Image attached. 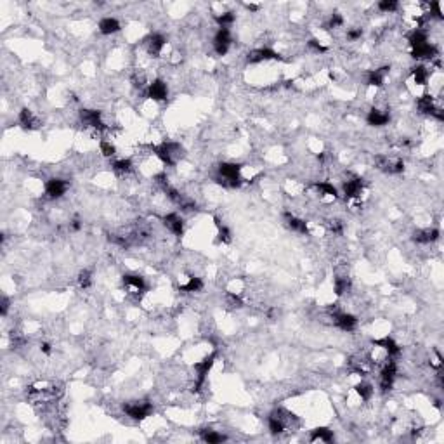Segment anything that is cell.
<instances>
[{"label":"cell","mask_w":444,"mask_h":444,"mask_svg":"<svg viewBox=\"0 0 444 444\" xmlns=\"http://www.w3.org/2000/svg\"><path fill=\"white\" fill-rule=\"evenodd\" d=\"M307 47L311 49V51L318 52V54H323V52L328 51V49H326V47L320 42V40H316V38H311V40H309V42H307Z\"/></svg>","instance_id":"cell-43"},{"label":"cell","mask_w":444,"mask_h":444,"mask_svg":"<svg viewBox=\"0 0 444 444\" xmlns=\"http://www.w3.org/2000/svg\"><path fill=\"white\" fill-rule=\"evenodd\" d=\"M333 321L342 331H354L357 328V318L349 312H340V311L335 312Z\"/></svg>","instance_id":"cell-19"},{"label":"cell","mask_w":444,"mask_h":444,"mask_svg":"<svg viewBox=\"0 0 444 444\" xmlns=\"http://www.w3.org/2000/svg\"><path fill=\"white\" fill-rule=\"evenodd\" d=\"M396 376H397L396 361H394V357H387V361L384 363L382 370H380V391L382 392L391 391Z\"/></svg>","instance_id":"cell-7"},{"label":"cell","mask_w":444,"mask_h":444,"mask_svg":"<svg viewBox=\"0 0 444 444\" xmlns=\"http://www.w3.org/2000/svg\"><path fill=\"white\" fill-rule=\"evenodd\" d=\"M111 167H113V172L116 174V176H127V174L132 172L134 163H132V160L122 158V160L113 161V165H111Z\"/></svg>","instance_id":"cell-33"},{"label":"cell","mask_w":444,"mask_h":444,"mask_svg":"<svg viewBox=\"0 0 444 444\" xmlns=\"http://www.w3.org/2000/svg\"><path fill=\"white\" fill-rule=\"evenodd\" d=\"M416 108H418V111L421 115H429L432 116V113L436 111V97L432 96V94H424V96L418 97V101H416Z\"/></svg>","instance_id":"cell-23"},{"label":"cell","mask_w":444,"mask_h":444,"mask_svg":"<svg viewBox=\"0 0 444 444\" xmlns=\"http://www.w3.org/2000/svg\"><path fill=\"white\" fill-rule=\"evenodd\" d=\"M122 283H123V288L129 291L134 297H141L142 293L146 291V281L142 276L139 274H123L122 276Z\"/></svg>","instance_id":"cell-9"},{"label":"cell","mask_w":444,"mask_h":444,"mask_svg":"<svg viewBox=\"0 0 444 444\" xmlns=\"http://www.w3.org/2000/svg\"><path fill=\"white\" fill-rule=\"evenodd\" d=\"M78 286L82 290H87V288H91L92 286V272L89 271V269H83V271H80L78 272Z\"/></svg>","instance_id":"cell-38"},{"label":"cell","mask_w":444,"mask_h":444,"mask_svg":"<svg viewBox=\"0 0 444 444\" xmlns=\"http://www.w3.org/2000/svg\"><path fill=\"white\" fill-rule=\"evenodd\" d=\"M200 437L203 442H208V444H221L224 441H227V437L224 434L217 432V430H212V429H203L200 432Z\"/></svg>","instance_id":"cell-28"},{"label":"cell","mask_w":444,"mask_h":444,"mask_svg":"<svg viewBox=\"0 0 444 444\" xmlns=\"http://www.w3.org/2000/svg\"><path fill=\"white\" fill-rule=\"evenodd\" d=\"M235 21H236V14H235V12H231V11L222 12V14L215 16V23L219 25V28H229Z\"/></svg>","instance_id":"cell-37"},{"label":"cell","mask_w":444,"mask_h":444,"mask_svg":"<svg viewBox=\"0 0 444 444\" xmlns=\"http://www.w3.org/2000/svg\"><path fill=\"white\" fill-rule=\"evenodd\" d=\"M163 224H165V227H167V229L172 232L174 236L181 238V236L184 235V219H182L179 214H176V212L167 214V215L163 217Z\"/></svg>","instance_id":"cell-20"},{"label":"cell","mask_w":444,"mask_h":444,"mask_svg":"<svg viewBox=\"0 0 444 444\" xmlns=\"http://www.w3.org/2000/svg\"><path fill=\"white\" fill-rule=\"evenodd\" d=\"M97 28H99L101 35H115L122 30V25H120V21L116 17H102L99 25H97Z\"/></svg>","instance_id":"cell-26"},{"label":"cell","mask_w":444,"mask_h":444,"mask_svg":"<svg viewBox=\"0 0 444 444\" xmlns=\"http://www.w3.org/2000/svg\"><path fill=\"white\" fill-rule=\"evenodd\" d=\"M146 94H147V97H150V99L160 102V101H165L168 97V87L161 78H156L150 85H147V92Z\"/></svg>","instance_id":"cell-14"},{"label":"cell","mask_w":444,"mask_h":444,"mask_svg":"<svg viewBox=\"0 0 444 444\" xmlns=\"http://www.w3.org/2000/svg\"><path fill=\"white\" fill-rule=\"evenodd\" d=\"M429 9H430V14H432L434 17H437V19H444L442 11H441V4L439 2H430Z\"/></svg>","instance_id":"cell-44"},{"label":"cell","mask_w":444,"mask_h":444,"mask_svg":"<svg viewBox=\"0 0 444 444\" xmlns=\"http://www.w3.org/2000/svg\"><path fill=\"white\" fill-rule=\"evenodd\" d=\"M132 83H134V87H144V83H146V80H144V75L142 73H136L134 75V78H132Z\"/></svg>","instance_id":"cell-48"},{"label":"cell","mask_w":444,"mask_h":444,"mask_svg":"<svg viewBox=\"0 0 444 444\" xmlns=\"http://www.w3.org/2000/svg\"><path fill=\"white\" fill-rule=\"evenodd\" d=\"M285 221H286V226H288V229L299 232V235H309V226L307 222L304 221V219L300 217H295V215H291L290 212L285 214Z\"/></svg>","instance_id":"cell-22"},{"label":"cell","mask_w":444,"mask_h":444,"mask_svg":"<svg viewBox=\"0 0 444 444\" xmlns=\"http://www.w3.org/2000/svg\"><path fill=\"white\" fill-rule=\"evenodd\" d=\"M363 189H365V182H363L361 177L354 176L349 179V181L344 182V195H345V200H349V201L360 200L363 195Z\"/></svg>","instance_id":"cell-12"},{"label":"cell","mask_w":444,"mask_h":444,"mask_svg":"<svg viewBox=\"0 0 444 444\" xmlns=\"http://www.w3.org/2000/svg\"><path fill=\"white\" fill-rule=\"evenodd\" d=\"M411 77H413V82L416 85H427L430 78V71L427 66L416 65L415 68H411Z\"/></svg>","instance_id":"cell-27"},{"label":"cell","mask_w":444,"mask_h":444,"mask_svg":"<svg viewBox=\"0 0 444 444\" xmlns=\"http://www.w3.org/2000/svg\"><path fill=\"white\" fill-rule=\"evenodd\" d=\"M231 42H232V37H231V31L229 28H219L217 33L214 37V51L217 56H226L227 51L231 47Z\"/></svg>","instance_id":"cell-11"},{"label":"cell","mask_w":444,"mask_h":444,"mask_svg":"<svg viewBox=\"0 0 444 444\" xmlns=\"http://www.w3.org/2000/svg\"><path fill=\"white\" fill-rule=\"evenodd\" d=\"M295 420L297 418H295L293 413L283 410V408H278V410L271 411V415L267 416V427H269V430H271V434L278 436V434L286 432Z\"/></svg>","instance_id":"cell-2"},{"label":"cell","mask_w":444,"mask_h":444,"mask_svg":"<svg viewBox=\"0 0 444 444\" xmlns=\"http://www.w3.org/2000/svg\"><path fill=\"white\" fill-rule=\"evenodd\" d=\"M144 46H146V51L150 56L158 57L161 51H163V47L167 46V38H165L161 33H151L144 38Z\"/></svg>","instance_id":"cell-13"},{"label":"cell","mask_w":444,"mask_h":444,"mask_svg":"<svg viewBox=\"0 0 444 444\" xmlns=\"http://www.w3.org/2000/svg\"><path fill=\"white\" fill-rule=\"evenodd\" d=\"M375 167L378 170H382V172H385V174H392L394 160H391L385 155H378V156H375Z\"/></svg>","instance_id":"cell-36"},{"label":"cell","mask_w":444,"mask_h":444,"mask_svg":"<svg viewBox=\"0 0 444 444\" xmlns=\"http://www.w3.org/2000/svg\"><path fill=\"white\" fill-rule=\"evenodd\" d=\"M351 286H352L351 278H349V276H339V278H335L333 291H335V295H337V297H342V295H345L349 290H351Z\"/></svg>","instance_id":"cell-31"},{"label":"cell","mask_w":444,"mask_h":444,"mask_svg":"<svg viewBox=\"0 0 444 444\" xmlns=\"http://www.w3.org/2000/svg\"><path fill=\"white\" fill-rule=\"evenodd\" d=\"M123 413L132 420H146L147 416L153 413V403L147 399H137V401H129L123 405Z\"/></svg>","instance_id":"cell-4"},{"label":"cell","mask_w":444,"mask_h":444,"mask_svg":"<svg viewBox=\"0 0 444 444\" xmlns=\"http://www.w3.org/2000/svg\"><path fill=\"white\" fill-rule=\"evenodd\" d=\"M153 153L158 156V160L167 167H174L179 160L182 158L184 150L179 142H161L160 146L153 147Z\"/></svg>","instance_id":"cell-3"},{"label":"cell","mask_w":444,"mask_h":444,"mask_svg":"<svg viewBox=\"0 0 444 444\" xmlns=\"http://www.w3.org/2000/svg\"><path fill=\"white\" fill-rule=\"evenodd\" d=\"M283 57H281L280 52L272 51V49L269 47H259V49H253V51L248 52V56H246V62L248 65H259V62H266V61H281Z\"/></svg>","instance_id":"cell-8"},{"label":"cell","mask_w":444,"mask_h":444,"mask_svg":"<svg viewBox=\"0 0 444 444\" xmlns=\"http://www.w3.org/2000/svg\"><path fill=\"white\" fill-rule=\"evenodd\" d=\"M9 307H11V299H9L7 295H2V300H0V314L7 316Z\"/></svg>","instance_id":"cell-46"},{"label":"cell","mask_w":444,"mask_h":444,"mask_svg":"<svg viewBox=\"0 0 444 444\" xmlns=\"http://www.w3.org/2000/svg\"><path fill=\"white\" fill-rule=\"evenodd\" d=\"M217 184L224 187H240L243 179H241V165L231 163V161H224L217 168Z\"/></svg>","instance_id":"cell-1"},{"label":"cell","mask_w":444,"mask_h":444,"mask_svg":"<svg viewBox=\"0 0 444 444\" xmlns=\"http://www.w3.org/2000/svg\"><path fill=\"white\" fill-rule=\"evenodd\" d=\"M366 122L368 125H371V127H385V125L391 122V113L378 110V108H371L366 115Z\"/></svg>","instance_id":"cell-21"},{"label":"cell","mask_w":444,"mask_h":444,"mask_svg":"<svg viewBox=\"0 0 444 444\" xmlns=\"http://www.w3.org/2000/svg\"><path fill=\"white\" fill-rule=\"evenodd\" d=\"M68 189H70V182L65 181V179L52 177L46 182V195H47V198H51V200L62 198V196L68 193Z\"/></svg>","instance_id":"cell-10"},{"label":"cell","mask_w":444,"mask_h":444,"mask_svg":"<svg viewBox=\"0 0 444 444\" xmlns=\"http://www.w3.org/2000/svg\"><path fill=\"white\" fill-rule=\"evenodd\" d=\"M373 345H375V347H378V349H382V351L387 354V357L401 356V347H399V344L391 337L376 339V340H373Z\"/></svg>","instance_id":"cell-18"},{"label":"cell","mask_w":444,"mask_h":444,"mask_svg":"<svg viewBox=\"0 0 444 444\" xmlns=\"http://www.w3.org/2000/svg\"><path fill=\"white\" fill-rule=\"evenodd\" d=\"M201 290H203V281L198 276H191L186 285L179 286V291H182V293H196Z\"/></svg>","instance_id":"cell-32"},{"label":"cell","mask_w":444,"mask_h":444,"mask_svg":"<svg viewBox=\"0 0 444 444\" xmlns=\"http://www.w3.org/2000/svg\"><path fill=\"white\" fill-rule=\"evenodd\" d=\"M397 9H399V2H397V0H380V2H378V11L385 12V14L396 12Z\"/></svg>","instance_id":"cell-40"},{"label":"cell","mask_w":444,"mask_h":444,"mask_svg":"<svg viewBox=\"0 0 444 444\" xmlns=\"http://www.w3.org/2000/svg\"><path fill=\"white\" fill-rule=\"evenodd\" d=\"M245 7L248 9V11H259V6H255V4H246Z\"/></svg>","instance_id":"cell-52"},{"label":"cell","mask_w":444,"mask_h":444,"mask_svg":"<svg viewBox=\"0 0 444 444\" xmlns=\"http://www.w3.org/2000/svg\"><path fill=\"white\" fill-rule=\"evenodd\" d=\"M361 37H363V28H351L347 31V38L352 40V42L354 40H360Z\"/></svg>","instance_id":"cell-47"},{"label":"cell","mask_w":444,"mask_h":444,"mask_svg":"<svg viewBox=\"0 0 444 444\" xmlns=\"http://www.w3.org/2000/svg\"><path fill=\"white\" fill-rule=\"evenodd\" d=\"M389 70H391L389 66H384V68L368 71L366 85H370V87H382L384 82H385V77H387V73H389Z\"/></svg>","instance_id":"cell-25"},{"label":"cell","mask_w":444,"mask_h":444,"mask_svg":"<svg viewBox=\"0 0 444 444\" xmlns=\"http://www.w3.org/2000/svg\"><path fill=\"white\" fill-rule=\"evenodd\" d=\"M432 118H436L437 122H444V110L442 108H439V106L436 108V111L432 113Z\"/></svg>","instance_id":"cell-49"},{"label":"cell","mask_w":444,"mask_h":444,"mask_svg":"<svg viewBox=\"0 0 444 444\" xmlns=\"http://www.w3.org/2000/svg\"><path fill=\"white\" fill-rule=\"evenodd\" d=\"M309 441L311 442H333L335 434H333V430H330L328 427H316V429L311 430V434H309Z\"/></svg>","instance_id":"cell-24"},{"label":"cell","mask_w":444,"mask_h":444,"mask_svg":"<svg viewBox=\"0 0 444 444\" xmlns=\"http://www.w3.org/2000/svg\"><path fill=\"white\" fill-rule=\"evenodd\" d=\"M328 229L333 232V235H342V231H344V226H342V222L340 221H337V219H333V221H330L328 222Z\"/></svg>","instance_id":"cell-45"},{"label":"cell","mask_w":444,"mask_h":444,"mask_svg":"<svg viewBox=\"0 0 444 444\" xmlns=\"http://www.w3.org/2000/svg\"><path fill=\"white\" fill-rule=\"evenodd\" d=\"M82 229V221H80L78 217H75L73 221H71V231H80Z\"/></svg>","instance_id":"cell-51"},{"label":"cell","mask_w":444,"mask_h":444,"mask_svg":"<svg viewBox=\"0 0 444 444\" xmlns=\"http://www.w3.org/2000/svg\"><path fill=\"white\" fill-rule=\"evenodd\" d=\"M214 221H215V226H217V229H219L217 240L221 241V243H224V245L231 243V241H232V232H231L229 227L224 226V224H221V219H217V217H215Z\"/></svg>","instance_id":"cell-34"},{"label":"cell","mask_w":444,"mask_h":444,"mask_svg":"<svg viewBox=\"0 0 444 444\" xmlns=\"http://www.w3.org/2000/svg\"><path fill=\"white\" fill-rule=\"evenodd\" d=\"M40 351L46 354V356H49V354L52 352V345L49 342H42V344H40Z\"/></svg>","instance_id":"cell-50"},{"label":"cell","mask_w":444,"mask_h":444,"mask_svg":"<svg viewBox=\"0 0 444 444\" xmlns=\"http://www.w3.org/2000/svg\"><path fill=\"white\" fill-rule=\"evenodd\" d=\"M226 299H227V304H229V306H231L232 309H240V307H243V300H241L240 295H236L235 291H229Z\"/></svg>","instance_id":"cell-42"},{"label":"cell","mask_w":444,"mask_h":444,"mask_svg":"<svg viewBox=\"0 0 444 444\" xmlns=\"http://www.w3.org/2000/svg\"><path fill=\"white\" fill-rule=\"evenodd\" d=\"M99 150H101V155L104 156V158H113V156L116 155V147L111 141H106V139H102V141L99 142Z\"/></svg>","instance_id":"cell-39"},{"label":"cell","mask_w":444,"mask_h":444,"mask_svg":"<svg viewBox=\"0 0 444 444\" xmlns=\"http://www.w3.org/2000/svg\"><path fill=\"white\" fill-rule=\"evenodd\" d=\"M316 191L320 193L321 198H330V200H335L339 196V191L337 187L333 186V184L323 181V182H318L316 184Z\"/></svg>","instance_id":"cell-30"},{"label":"cell","mask_w":444,"mask_h":444,"mask_svg":"<svg viewBox=\"0 0 444 444\" xmlns=\"http://www.w3.org/2000/svg\"><path fill=\"white\" fill-rule=\"evenodd\" d=\"M411 56L418 61H436L439 57V49L434 44L427 42L416 49H411Z\"/></svg>","instance_id":"cell-15"},{"label":"cell","mask_w":444,"mask_h":444,"mask_svg":"<svg viewBox=\"0 0 444 444\" xmlns=\"http://www.w3.org/2000/svg\"><path fill=\"white\" fill-rule=\"evenodd\" d=\"M344 25V17L342 14H339V12H333V14L330 16L328 23H326V30H335V28H340V26Z\"/></svg>","instance_id":"cell-41"},{"label":"cell","mask_w":444,"mask_h":444,"mask_svg":"<svg viewBox=\"0 0 444 444\" xmlns=\"http://www.w3.org/2000/svg\"><path fill=\"white\" fill-rule=\"evenodd\" d=\"M354 391H356V394L363 399V401H370V399L373 397L375 389L370 382H360L356 387H354Z\"/></svg>","instance_id":"cell-35"},{"label":"cell","mask_w":444,"mask_h":444,"mask_svg":"<svg viewBox=\"0 0 444 444\" xmlns=\"http://www.w3.org/2000/svg\"><path fill=\"white\" fill-rule=\"evenodd\" d=\"M17 123L23 131H37L40 129V120L33 115V111L28 108H23L17 115Z\"/></svg>","instance_id":"cell-17"},{"label":"cell","mask_w":444,"mask_h":444,"mask_svg":"<svg viewBox=\"0 0 444 444\" xmlns=\"http://www.w3.org/2000/svg\"><path fill=\"white\" fill-rule=\"evenodd\" d=\"M439 236H441V231L436 229V227H425V229H416L413 236H411V240L418 245H429L437 241Z\"/></svg>","instance_id":"cell-16"},{"label":"cell","mask_w":444,"mask_h":444,"mask_svg":"<svg viewBox=\"0 0 444 444\" xmlns=\"http://www.w3.org/2000/svg\"><path fill=\"white\" fill-rule=\"evenodd\" d=\"M408 42H410L411 49H416V47L424 46V44H427V42H429V35H427V31L421 30V28H415V30L410 33V37H408Z\"/></svg>","instance_id":"cell-29"},{"label":"cell","mask_w":444,"mask_h":444,"mask_svg":"<svg viewBox=\"0 0 444 444\" xmlns=\"http://www.w3.org/2000/svg\"><path fill=\"white\" fill-rule=\"evenodd\" d=\"M78 116H80V122H82L85 127L92 129V131H96V132H99V134L108 131L106 123L102 122V113H101V111H97V110H87V108H83V110H80Z\"/></svg>","instance_id":"cell-6"},{"label":"cell","mask_w":444,"mask_h":444,"mask_svg":"<svg viewBox=\"0 0 444 444\" xmlns=\"http://www.w3.org/2000/svg\"><path fill=\"white\" fill-rule=\"evenodd\" d=\"M215 360H217V352L214 351V352H210L208 356H205L201 361L195 363V366H193L195 368V373H196V382H195V387H193V391L195 392L201 391V387H203L205 382H207V376L210 373V370H212Z\"/></svg>","instance_id":"cell-5"}]
</instances>
